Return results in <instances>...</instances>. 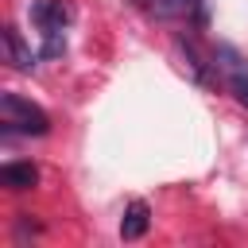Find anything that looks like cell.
Returning a JSON list of instances; mask_svg holds the SVG:
<instances>
[{
  "label": "cell",
  "instance_id": "cell-1",
  "mask_svg": "<svg viewBox=\"0 0 248 248\" xmlns=\"http://www.w3.org/2000/svg\"><path fill=\"white\" fill-rule=\"evenodd\" d=\"M0 128H4V136H46L50 116L35 101H27L19 93H4L0 97Z\"/></svg>",
  "mask_w": 248,
  "mask_h": 248
},
{
  "label": "cell",
  "instance_id": "cell-2",
  "mask_svg": "<svg viewBox=\"0 0 248 248\" xmlns=\"http://www.w3.org/2000/svg\"><path fill=\"white\" fill-rule=\"evenodd\" d=\"M31 23L43 35V58H58L66 50V23H70V8L62 0H35L31 4Z\"/></svg>",
  "mask_w": 248,
  "mask_h": 248
},
{
  "label": "cell",
  "instance_id": "cell-3",
  "mask_svg": "<svg viewBox=\"0 0 248 248\" xmlns=\"http://www.w3.org/2000/svg\"><path fill=\"white\" fill-rule=\"evenodd\" d=\"M151 12L167 23H205L202 0H151Z\"/></svg>",
  "mask_w": 248,
  "mask_h": 248
},
{
  "label": "cell",
  "instance_id": "cell-4",
  "mask_svg": "<svg viewBox=\"0 0 248 248\" xmlns=\"http://www.w3.org/2000/svg\"><path fill=\"white\" fill-rule=\"evenodd\" d=\"M35 182H39L35 163H4L0 167V186H8V190H31Z\"/></svg>",
  "mask_w": 248,
  "mask_h": 248
},
{
  "label": "cell",
  "instance_id": "cell-5",
  "mask_svg": "<svg viewBox=\"0 0 248 248\" xmlns=\"http://www.w3.org/2000/svg\"><path fill=\"white\" fill-rule=\"evenodd\" d=\"M147 225H151V209H147V202H128L124 221H120V236H124V240H140V236L147 232Z\"/></svg>",
  "mask_w": 248,
  "mask_h": 248
},
{
  "label": "cell",
  "instance_id": "cell-6",
  "mask_svg": "<svg viewBox=\"0 0 248 248\" xmlns=\"http://www.w3.org/2000/svg\"><path fill=\"white\" fill-rule=\"evenodd\" d=\"M4 54H8V62L16 66V70H35V54H31V46L19 39V31L16 27H4Z\"/></svg>",
  "mask_w": 248,
  "mask_h": 248
},
{
  "label": "cell",
  "instance_id": "cell-7",
  "mask_svg": "<svg viewBox=\"0 0 248 248\" xmlns=\"http://www.w3.org/2000/svg\"><path fill=\"white\" fill-rule=\"evenodd\" d=\"M213 70H217V74H225V78L232 81V78L248 74V62H244V58H240L232 46H225V43H221V46L213 50Z\"/></svg>",
  "mask_w": 248,
  "mask_h": 248
},
{
  "label": "cell",
  "instance_id": "cell-8",
  "mask_svg": "<svg viewBox=\"0 0 248 248\" xmlns=\"http://www.w3.org/2000/svg\"><path fill=\"white\" fill-rule=\"evenodd\" d=\"M229 89H232V97H236V101H240V105L248 108V74L232 78V81H229Z\"/></svg>",
  "mask_w": 248,
  "mask_h": 248
}]
</instances>
